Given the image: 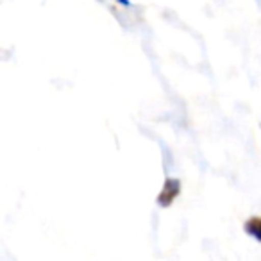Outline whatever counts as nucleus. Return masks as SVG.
<instances>
[{"instance_id": "nucleus-1", "label": "nucleus", "mask_w": 261, "mask_h": 261, "mask_svg": "<svg viewBox=\"0 0 261 261\" xmlns=\"http://www.w3.org/2000/svg\"><path fill=\"white\" fill-rule=\"evenodd\" d=\"M179 193H181V181H179L177 177H167V181H165L163 188H161L160 195H158V199H156L158 206H161V207L172 206L174 200L179 197Z\"/></svg>"}, {"instance_id": "nucleus-2", "label": "nucleus", "mask_w": 261, "mask_h": 261, "mask_svg": "<svg viewBox=\"0 0 261 261\" xmlns=\"http://www.w3.org/2000/svg\"><path fill=\"white\" fill-rule=\"evenodd\" d=\"M243 231H245L250 238H254L256 242L261 243V217L247 218L245 224H243Z\"/></svg>"}, {"instance_id": "nucleus-3", "label": "nucleus", "mask_w": 261, "mask_h": 261, "mask_svg": "<svg viewBox=\"0 0 261 261\" xmlns=\"http://www.w3.org/2000/svg\"><path fill=\"white\" fill-rule=\"evenodd\" d=\"M118 2L123 6V8H129V6H130V2H129V0H118Z\"/></svg>"}]
</instances>
